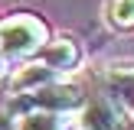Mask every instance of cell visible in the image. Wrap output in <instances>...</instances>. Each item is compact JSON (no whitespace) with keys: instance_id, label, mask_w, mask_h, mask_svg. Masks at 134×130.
I'll list each match as a JSON object with an SVG mask.
<instances>
[{"instance_id":"cell-2","label":"cell","mask_w":134,"mask_h":130,"mask_svg":"<svg viewBox=\"0 0 134 130\" xmlns=\"http://www.w3.org/2000/svg\"><path fill=\"white\" fill-rule=\"evenodd\" d=\"M49 42V26L36 13H13L0 20V58L3 62H26Z\"/></svg>"},{"instance_id":"cell-4","label":"cell","mask_w":134,"mask_h":130,"mask_svg":"<svg viewBox=\"0 0 134 130\" xmlns=\"http://www.w3.org/2000/svg\"><path fill=\"white\" fill-rule=\"evenodd\" d=\"M33 58H36L39 65H46L56 78H65L69 72H75L79 65H82V46L72 36H59V39H49Z\"/></svg>"},{"instance_id":"cell-3","label":"cell","mask_w":134,"mask_h":130,"mask_svg":"<svg viewBox=\"0 0 134 130\" xmlns=\"http://www.w3.org/2000/svg\"><path fill=\"white\" fill-rule=\"evenodd\" d=\"M131 127H134V117L98 84L92 88V94H85L75 114V130H131Z\"/></svg>"},{"instance_id":"cell-9","label":"cell","mask_w":134,"mask_h":130,"mask_svg":"<svg viewBox=\"0 0 134 130\" xmlns=\"http://www.w3.org/2000/svg\"><path fill=\"white\" fill-rule=\"evenodd\" d=\"M3 84H7V62L0 58V91H3Z\"/></svg>"},{"instance_id":"cell-8","label":"cell","mask_w":134,"mask_h":130,"mask_svg":"<svg viewBox=\"0 0 134 130\" xmlns=\"http://www.w3.org/2000/svg\"><path fill=\"white\" fill-rule=\"evenodd\" d=\"M13 127H16V117L7 114V110L0 107V130H13Z\"/></svg>"},{"instance_id":"cell-7","label":"cell","mask_w":134,"mask_h":130,"mask_svg":"<svg viewBox=\"0 0 134 130\" xmlns=\"http://www.w3.org/2000/svg\"><path fill=\"white\" fill-rule=\"evenodd\" d=\"M105 20L111 29L131 32L134 29V0H105Z\"/></svg>"},{"instance_id":"cell-6","label":"cell","mask_w":134,"mask_h":130,"mask_svg":"<svg viewBox=\"0 0 134 130\" xmlns=\"http://www.w3.org/2000/svg\"><path fill=\"white\" fill-rule=\"evenodd\" d=\"M13 130H75V114H56V110H30L16 117Z\"/></svg>"},{"instance_id":"cell-10","label":"cell","mask_w":134,"mask_h":130,"mask_svg":"<svg viewBox=\"0 0 134 130\" xmlns=\"http://www.w3.org/2000/svg\"><path fill=\"white\" fill-rule=\"evenodd\" d=\"M131 130H134V127H131Z\"/></svg>"},{"instance_id":"cell-5","label":"cell","mask_w":134,"mask_h":130,"mask_svg":"<svg viewBox=\"0 0 134 130\" xmlns=\"http://www.w3.org/2000/svg\"><path fill=\"white\" fill-rule=\"evenodd\" d=\"M95 84L102 91H108V94L134 117V62L131 65H108V68L98 75Z\"/></svg>"},{"instance_id":"cell-1","label":"cell","mask_w":134,"mask_h":130,"mask_svg":"<svg viewBox=\"0 0 134 130\" xmlns=\"http://www.w3.org/2000/svg\"><path fill=\"white\" fill-rule=\"evenodd\" d=\"M85 101V88L75 81H65V78H56L49 84H39L33 91H23V94H10L3 104L7 114L20 117L30 114V110H56V114H79Z\"/></svg>"}]
</instances>
